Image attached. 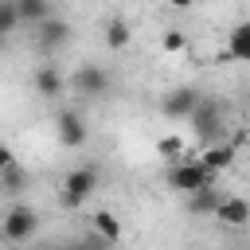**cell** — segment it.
<instances>
[{"label": "cell", "mask_w": 250, "mask_h": 250, "mask_svg": "<svg viewBox=\"0 0 250 250\" xmlns=\"http://www.w3.org/2000/svg\"><path fill=\"white\" fill-rule=\"evenodd\" d=\"M23 184H27V172H23L20 164H12V168L0 172V191H4V195H20Z\"/></svg>", "instance_id": "e0dca14e"}, {"label": "cell", "mask_w": 250, "mask_h": 250, "mask_svg": "<svg viewBox=\"0 0 250 250\" xmlns=\"http://www.w3.org/2000/svg\"><path fill=\"white\" fill-rule=\"evenodd\" d=\"M188 125L195 129V137L203 141V148H207V145H215V141H227V125H223V105H219L215 98H199V105L191 109Z\"/></svg>", "instance_id": "3957f363"}, {"label": "cell", "mask_w": 250, "mask_h": 250, "mask_svg": "<svg viewBox=\"0 0 250 250\" xmlns=\"http://www.w3.org/2000/svg\"><path fill=\"white\" fill-rule=\"evenodd\" d=\"M219 199H223V191H219V184H215V188H199V191L184 195V207H188V215H195V219H211L215 207H219Z\"/></svg>", "instance_id": "30bf717a"}, {"label": "cell", "mask_w": 250, "mask_h": 250, "mask_svg": "<svg viewBox=\"0 0 250 250\" xmlns=\"http://www.w3.org/2000/svg\"><path fill=\"white\" fill-rule=\"evenodd\" d=\"M51 250H98L94 242H70V246H51Z\"/></svg>", "instance_id": "7402d4cb"}, {"label": "cell", "mask_w": 250, "mask_h": 250, "mask_svg": "<svg viewBox=\"0 0 250 250\" xmlns=\"http://www.w3.org/2000/svg\"><path fill=\"white\" fill-rule=\"evenodd\" d=\"M12 164H16V152H12V148L0 141V172H4V168H12Z\"/></svg>", "instance_id": "44dd1931"}, {"label": "cell", "mask_w": 250, "mask_h": 250, "mask_svg": "<svg viewBox=\"0 0 250 250\" xmlns=\"http://www.w3.org/2000/svg\"><path fill=\"white\" fill-rule=\"evenodd\" d=\"M31 86H35V94L39 98H59L62 94V74L51 66V62H43V66H35V74H31Z\"/></svg>", "instance_id": "4fadbf2b"}, {"label": "cell", "mask_w": 250, "mask_h": 250, "mask_svg": "<svg viewBox=\"0 0 250 250\" xmlns=\"http://www.w3.org/2000/svg\"><path fill=\"white\" fill-rule=\"evenodd\" d=\"M8 250H23V246H20V242H8Z\"/></svg>", "instance_id": "cb8c5ba5"}, {"label": "cell", "mask_w": 250, "mask_h": 250, "mask_svg": "<svg viewBox=\"0 0 250 250\" xmlns=\"http://www.w3.org/2000/svg\"><path fill=\"white\" fill-rule=\"evenodd\" d=\"M211 219H215L219 227L242 230V227H250V199H242V195H223Z\"/></svg>", "instance_id": "9c48e42d"}, {"label": "cell", "mask_w": 250, "mask_h": 250, "mask_svg": "<svg viewBox=\"0 0 250 250\" xmlns=\"http://www.w3.org/2000/svg\"><path fill=\"white\" fill-rule=\"evenodd\" d=\"M199 90L195 86H176V90H168L164 98H160V113L168 117V121H188L191 117V109L199 105Z\"/></svg>", "instance_id": "8992f818"}, {"label": "cell", "mask_w": 250, "mask_h": 250, "mask_svg": "<svg viewBox=\"0 0 250 250\" xmlns=\"http://www.w3.org/2000/svg\"><path fill=\"white\" fill-rule=\"evenodd\" d=\"M55 133H59V145H62V148H82L86 137H90L82 113H78V109H66V105L55 113Z\"/></svg>", "instance_id": "52a82bcc"}, {"label": "cell", "mask_w": 250, "mask_h": 250, "mask_svg": "<svg viewBox=\"0 0 250 250\" xmlns=\"http://www.w3.org/2000/svg\"><path fill=\"white\" fill-rule=\"evenodd\" d=\"M98 168L94 164H78V168H70L66 176H62V188H59V203L66 207V211H78L94 191H98Z\"/></svg>", "instance_id": "7a4b0ae2"}, {"label": "cell", "mask_w": 250, "mask_h": 250, "mask_svg": "<svg viewBox=\"0 0 250 250\" xmlns=\"http://www.w3.org/2000/svg\"><path fill=\"white\" fill-rule=\"evenodd\" d=\"M223 59H234V62H250V20H242V23H234V27H230Z\"/></svg>", "instance_id": "7c38bea8"}, {"label": "cell", "mask_w": 250, "mask_h": 250, "mask_svg": "<svg viewBox=\"0 0 250 250\" xmlns=\"http://www.w3.org/2000/svg\"><path fill=\"white\" fill-rule=\"evenodd\" d=\"M70 90L82 94V98H102V94H109V70L98 66V62H82L70 74Z\"/></svg>", "instance_id": "5b68a950"}, {"label": "cell", "mask_w": 250, "mask_h": 250, "mask_svg": "<svg viewBox=\"0 0 250 250\" xmlns=\"http://www.w3.org/2000/svg\"><path fill=\"white\" fill-rule=\"evenodd\" d=\"M168 4H172V8H176V12H188V8H191V4H195V0H168Z\"/></svg>", "instance_id": "603a6c76"}, {"label": "cell", "mask_w": 250, "mask_h": 250, "mask_svg": "<svg viewBox=\"0 0 250 250\" xmlns=\"http://www.w3.org/2000/svg\"><path fill=\"white\" fill-rule=\"evenodd\" d=\"M16 8H20V20L31 23V27L51 20V0H16Z\"/></svg>", "instance_id": "2e32d148"}, {"label": "cell", "mask_w": 250, "mask_h": 250, "mask_svg": "<svg viewBox=\"0 0 250 250\" xmlns=\"http://www.w3.org/2000/svg\"><path fill=\"white\" fill-rule=\"evenodd\" d=\"M129 35H133V31H129V23H125L121 16H109V20H105V47H109V51H125V47H129Z\"/></svg>", "instance_id": "9a60e30c"}, {"label": "cell", "mask_w": 250, "mask_h": 250, "mask_svg": "<svg viewBox=\"0 0 250 250\" xmlns=\"http://www.w3.org/2000/svg\"><path fill=\"white\" fill-rule=\"evenodd\" d=\"M215 184H219V172L207 168V164H203L199 156H191V152H184V160L168 168V188L180 191V195H191V191L215 188Z\"/></svg>", "instance_id": "6da1fadb"}, {"label": "cell", "mask_w": 250, "mask_h": 250, "mask_svg": "<svg viewBox=\"0 0 250 250\" xmlns=\"http://www.w3.org/2000/svg\"><path fill=\"white\" fill-rule=\"evenodd\" d=\"M0 47H4V35H0Z\"/></svg>", "instance_id": "484cf974"}, {"label": "cell", "mask_w": 250, "mask_h": 250, "mask_svg": "<svg viewBox=\"0 0 250 250\" xmlns=\"http://www.w3.org/2000/svg\"><path fill=\"white\" fill-rule=\"evenodd\" d=\"M23 20H20V8H16V0H0V35H8V31H16Z\"/></svg>", "instance_id": "ac0fdd59"}, {"label": "cell", "mask_w": 250, "mask_h": 250, "mask_svg": "<svg viewBox=\"0 0 250 250\" xmlns=\"http://www.w3.org/2000/svg\"><path fill=\"white\" fill-rule=\"evenodd\" d=\"M156 152H160V156H180V160H184V141H180V137H160V141H156Z\"/></svg>", "instance_id": "d6986e66"}, {"label": "cell", "mask_w": 250, "mask_h": 250, "mask_svg": "<svg viewBox=\"0 0 250 250\" xmlns=\"http://www.w3.org/2000/svg\"><path fill=\"white\" fill-rule=\"evenodd\" d=\"M31 31H35L39 51H47V55H55V51H62V47L70 43V23H66V20H59V16H51V20L35 23Z\"/></svg>", "instance_id": "ba28073f"}, {"label": "cell", "mask_w": 250, "mask_h": 250, "mask_svg": "<svg viewBox=\"0 0 250 250\" xmlns=\"http://www.w3.org/2000/svg\"><path fill=\"white\" fill-rule=\"evenodd\" d=\"M39 230V215H35V207H27V203H16L4 219H0V234L8 238V242H27L31 234Z\"/></svg>", "instance_id": "277c9868"}, {"label": "cell", "mask_w": 250, "mask_h": 250, "mask_svg": "<svg viewBox=\"0 0 250 250\" xmlns=\"http://www.w3.org/2000/svg\"><path fill=\"white\" fill-rule=\"evenodd\" d=\"M90 227H94V234H98V238H102L105 246H113V242H121V234H125V230H121V219H117L113 211H105V207L90 215Z\"/></svg>", "instance_id": "5bb4252c"}, {"label": "cell", "mask_w": 250, "mask_h": 250, "mask_svg": "<svg viewBox=\"0 0 250 250\" xmlns=\"http://www.w3.org/2000/svg\"><path fill=\"white\" fill-rule=\"evenodd\" d=\"M246 105H250V90H246Z\"/></svg>", "instance_id": "d4e9b609"}, {"label": "cell", "mask_w": 250, "mask_h": 250, "mask_svg": "<svg viewBox=\"0 0 250 250\" xmlns=\"http://www.w3.org/2000/svg\"><path fill=\"white\" fill-rule=\"evenodd\" d=\"M184 47H188V35L184 31H176V27L164 31V51H184Z\"/></svg>", "instance_id": "ffe728a7"}, {"label": "cell", "mask_w": 250, "mask_h": 250, "mask_svg": "<svg viewBox=\"0 0 250 250\" xmlns=\"http://www.w3.org/2000/svg\"><path fill=\"white\" fill-rule=\"evenodd\" d=\"M234 156H238V141H215V145H207V148L199 152V160H203L207 168H215V172H227V168L234 164Z\"/></svg>", "instance_id": "8fae6325"}]
</instances>
